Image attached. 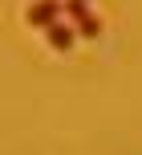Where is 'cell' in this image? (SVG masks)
Segmentation results:
<instances>
[{
    "instance_id": "cell-2",
    "label": "cell",
    "mask_w": 142,
    "mask_h": 155,
    "mask_svg": "<svg viewBox=\"0 0 142 155\" xmlns=\"http://www.w3.org/2000/svg\"><path fill=\"white\" fill-rule=\"evenodd\" d=\"M65 4H57V0H45V4H32L29 8V25H41V29H53L57 21H61Z\"/></svg>"
},
{
    "instance_id": "cell-1",
    "label": "cell",
    "mask_w": 142,
    "mask_h": 155,
    "mask_svg": "<svg viewBox=\"0 0 142 155\" xmlns=\"http://www.w3.org/2000/svg\"><path fill=\"white\" fill-rule=\"evenodd\" d=\"M65 16L77 25V33H81V37H97V33H102V21L89 12V4H85V0H65Z\"/></svg>"
},
{
    "instance_id": "cell-3",
    "label": "cell",
    "mask_w": 142,
    "mask_h": 155,
    "mask_svg": "<svg viewBox=\"0 0 142 155\" xmlns=\"http://www.w3.org/2000/svg\"><path fill=\"white\" fill-rule=\"evenodd\" d=\"M45 33H49V45H53V49H69V45H73V37H77V33H73L65 21H57L53 29H45Z\"/></svg>"
}]
</instances>
